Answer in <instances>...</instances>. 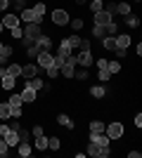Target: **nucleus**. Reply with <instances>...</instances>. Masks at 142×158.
Here are the masks:
<instances>
[{
	"label": "nucleus",
	"instance_id": "8",
	"mask_svg": "<svg viewBox=\"0 0 142 158\" xmlns=\"http://www.w3.org/2000/svg\"><path fill=\"white\" fill-rule=\"evenodd\" d=\"M21 102H28V104H31V102H36V97H38V92H36V90H31V87L28 85H24V90H21Z\"/></svg>",
	"mask_w": 142,
	"mask_h": 158
},
{
	"label": "nucleus",
	"instance_id": "14",
	"mask_svg": "<svg viewBox=\"0 0 142 158\" xmlns=\"http://www.w3.org/2000/svg\"><path fill=\"white\" fill-rule=\"evenodd\" d=\"M57 123L64 125V127H69V130H74V127H76V123L71 120V116H67V113H59V116H57Z\"/></svg>",
	"mask_w": 142,
	"mask_h": 158
},
{
	"label": "nucleus",
	"instance_id": "43",
	"mask_svg": "<svg viewBox=\"0 0 142 158\" xmlns=\"http://www.w3.org/2000/svg\"><path fill=\"white\" fill-rule=\"evenodd\" d=\"M71 28L74 31H83V19H71Z\"/></svg>",
	"mask_w": 142,
	"mask_h": 158
},
{
	"label": "nucleus",
	"instance_id": "51",
	"mask_svg": "<svg viewBox=\"0 0 142 158\" xmlns=\"http://www.w3.org/2000/svg\"><path fill=\"white\" fill-rule=\"evenodd\" d=\"M97 69H107V59H97Z\"/></svg>",
	"mask_w": 142,
	"mask_h": 158
},
{
	"label": "nucleus",
	"instance_id": "18",
	"mask_svg": "<svg viewBox=\"0 0 142 158\" xmlns=\"http://www.w3.org/2000/svg\"><path fill=\"white\" fill-rule=\"evenodd\" d=\"M57 54H59V57H64V59H67L69 54H71V45L67 43V38L59 43V47H57Z\"/></svg>",
	"mask_w": 142,
	"mask_h": 158
},
{
	"label": "nucleus",
	"instance_id": "9",
	"mask_svg": "<svg viewBox=\"0 0 142 158\" xmlns=\"http://www.w3.org/2000/svg\"><path fill=\"white\" fill-rule=\"evenodd\" d=\"M21 76L24 78H33V76H38V64H26V66H21Z\"/></svg>",
	"mask_w": 142,
	"mask_h": 158
},
{
	"label": "nucleus",
	"instance_id": "54",
	"mask_svg": "<svg viewBox=\"0 0 142 158\" xmlns=\"http://www.w3.org/2000/svg\"><path fill=\"white\" fill-rule=\"evenodd\" d=\"M2 61H5V59H2V54H0V64H2Z\"/></svg>",
	"mask_w": 142,
	"mask_h": 158
},
{
	"label": "nucleus",
	"instance_id": "30",
	"mask_svg": "<svg viewBox=\"0 0 142 158\" xmlns=\"http://www.w3.org/2000/svg\"><path fill=\"white\" fill-rule=\"evenodd\" d=\"M107 71L111 73V76H114V73H118V71H121V64H118V61H107Z\"/></svg>",
	"mask_w": 142,
	"mask_h": 158
},
{
	"label": "nucleus",
	"instance_id": "53",
	"mask_svg": "<svg viewBox=\"0 0 142 158\" xmlns=\"http://www.w3.org/2000/svg\"><path fill=\"white\" fill-rule=\"evenodd\" d=\"M76 2H78V5H85V2H88V0H76Z\"/></svg>",
	"mask_w": 142,
	"mask_h": 158
},
{
	"label": "nucleus",
	"instance_id": "19",
	"mask_svg": "<svg viewBox=\"0 0 142 158\" xmlns=\"http://www.w3.org/2000/svg\"><path fill=\"white\" fill-rule=\"evenodd\" d=\"M26 85L31 87V90H36V92H41V90H43V78L33 76V78H28V80H26Z\"/></svg>",
	"mask_w": 142,
	"mask_h": 158
},
{
	"label": "nucleus",
	"instance_id": "17",
	"mask_svg": "<svg viewBox=\"0 0 142 158\" xmlns=\"http://www.w3.org/2000/svg\"><path fill=\"white\" fill-rule=\"evenodd\" d=\"M102 47H104V50H109V52H114V50H116V35H104Z\"/></svg>",
	"mask_w": 142,
	"mask_h": 158
},
{
	"label": "nucleus",
	"instance_id": "5",
	"mask_svg": "<svg viewBox=\"0 0 142 158\" xmlns=\"http://www.w3.org/2000/svg\"><path fill=\"white\" fill-rule=\"evenodd\" d=\"M93 54H90V50H81V52L76 54V66H83V69H88L90 64H93Z\"/></svg>",
	"mask_w": 142,
	"mask_h": 158
},
{
	"label": "nucleus",
	"instance_id": "55",
	"mask_svg": "<svg viewBox=\"0 0 142 158\" xmlns=\"http://www.w3.org/2000/svg\"><path fill=\"white\" fill-rule=\"evenodd\" d=\"M2 28H5V26H2V21H0V31H2Z\"/></svg>",
	"mask_w": 142,
	"mask_h": 158
},
{
	"label": "nucleus",
	"instance_id": "1",
	"mask_svg": "<svg viewBox=\"0 0 142 158\" xmlns=\"http://www.w3.org/2000/svg\"><path fill=\"white\" fill-rule=\"evenodd\" d=\"M85 151H88V156H93V158H107L109 153H111V149H109V146H97L95 142H90Z\"/></svg>",
	"mask_w": 142,
	"mask_h": 158
},
{
	"label": "nucleus",
	"instance_id": "35",
	"mask_svg": "<svg viewBox=\"0 0 142 158\" xmlns=\"http://www.w3.org/2000/svg\"><path fill=\"white\" fill-rule=\"evenodd\" d=\"M7 104H10V106H19V104H24V102H21V94H10Z\"/></svg>",
	"mask_w": 142,
	"mask_h": 158
},
{
	"label": "nucleus",
	"instance_id": "21",
	"mask_svg": "<svg viewBox=\"0 0 142 158\" xmlns=\"http://www.w3.org/2000/svg\"><path fill=\"white\" fill-rule=\"evenodd\" d=\"M90 94H93L95 99H102L104 94H107V87H104V85H93V87H90Z\"/></svg>",
	"mask_w": 142,
	"mask_h": 158
},
{
	"label": "nucleus",
	"instance_id": "31",
	"mask_svg": "<svg viewBox=\"0 0 142 158\" xmlns=\"http://www.w3.org/2000/svg\"><path fill=\"white\" fill-rule=\"evenodd\" d=\"M14 132H17V137H19V142H28V139L33 137V135H31V132H26V130H21V127H19V130H14Z\"/></svg>",
	"mask_w": 142,
	"mask_h": 158
},
{
	"label": "nucleus",
	"instance_id": "38",
	"mask_svg": "<svg viewBox=\"0 0 142 158\" xmlns=\"http://www.w3.org/2000/svg\"><path fill=\"white\" fill-rule=\"evenodd\" d=\"M67 43L71 45V50H76V47H78V43H81V35H69Z\"/></svg>",
	"mask_w": 142,
	"mask_h": 158
},
{
	"label": "nucleus",
	"instance_id": "48",
	"mask_svg": "<svg viewBox=\"0 0 142 158\" xmlns=\"http://www.w3.org/2000/svg\"><path fill=\"white\" fill-rule=\"evenodd\" d=\"M31 135H33V137H38V135H43V127H41V125H36L33 130H31Z\"/></svg>",
	"mask_w": 142,
	"mask_h": 158
},
{
	"label": "nucleus",
	"instance_id": "44",
	"mask_svg": "<svg viewBox=\"0 0 142 158\" xmlns=\"http://www.w3.org/2000/svg\"><path fill=\"white\" fill-rule=\"evenodd\" d=\"M7 151H10V146H7V142L2 137H0V156H7Z\"/></svg>",
	"mask_w": 142,
	"mask_h": 158
},
{
	"label": "nucleus",
	"instance_id": "3",
	"mask_svg": "<svg viewBox=\"0 0 142 158\" xmlns=\"http://www.w3.org/2000/svg\"><path fill=\"white\" fill-rule=\"evenodd\" d=\"M36 64H38V69H47V66L54 64V57L50 54V50H41L36 57Z\"/></svg>",
	"mask_w": 142,
	"mask_h": 158
},
{
	"label": "nucleus",
	"instance_id": "2",
	"mask_svg": "<svg viewBox=\"0 0 142 158\" xmlns=\"http://www.w3.org/2000/svg\"><path fill=\"white\" fill-rule=\"evenodd\" d=\"M104 135H107L109 139H121L123 137V125L116 120V123H109V125H104Z\"/></svg>",
	"mask_w": 142,
	"mask_h": 158
},
{
	"label": "nucleus",
	"instance_id": "27",
	"mask_svg": "<svg viewBox=\"0 0 142 158\" xmlns=\"http://www.w3.org/2000/svg\"><path fill=\"white\" fill-rule=\"evenodd\" d=\"M100 10H104V0H90V12H100Z\"/></svg>",
	"mask_w": 142,
	"mask_h": 158
},
{
	"label": "nucleus",
	"instance_id": "4",
	"mask_svg": "<svg viewBox=\"0 0 142 158\" xmlns=\"http://www.w3.org/2000/svg\"><path fill=\"white\" fill-rule=\"evenodd\" d=\"M19 21H24V24H41V17H38V14L33 12V7H31V10H28V7H24V10H21V17H19Z\"/></svg>",
	"mask_w": 142,
	"mask_h": 158
},
{
	"label": "nucleus",
	"instance_id": "47",
	"mask_svg": "<svg viewBox=\"0 0 142 158\" xmlns=\"http://www.w3.org/2000/svg\"><path fill=\"white\" fill-rule=\"evenodd\" d=\"M104 10H107V12H111V14H116V2H109Z\"/></svg>",
	"mask_w": 142,
	"mask_h": 158
},
{
	"label": "nucleus",
	"instance_id": "29",
	"mask_svg": "<svg viewBox=\"0 0 142 158\" xmlns=\"http://www.w3.org/2000/svg\"><path fill=\"white\" fill-rule=\"evenodd\" d=\"M0 54H2V59H10V57H12V47L10 45H2V43H0Z\"/></svg>",
	"mask_w": 142,
	"mask_h": 158
},
{
	"label": "nucleus",
	"instance_id": "22",
	"mask_svg": "<svg viewBox=\"0 0 142 158\" xmlns=\"http://www.w3.org/2000/svg\"><path fill=\"white\" fill-rule=\"evenodd\" d=\"M0 118H2V120H10V118H12V109H10V104H7V102H2V104H0Z\"/></svg>",
	"mask_w": 142,
	"mask_h": 158
},
{
	"label": "nucleus",
	"instance_id": "39",
	"mask_svg": "<svg viewBox=\"0 0 142 158\" xmlns=\"http://www.w3.org/2000/svg\"><path fill=\"white\" fill-rule=\"evenodd\" d=\"M10 31H12V38H17V40L24 38V28L21 26H14V28H10Z\"/></svg>",
	"mask_w": 142,
	"mask_h": 158
},
{
	"label": "nucleus",
	"instance_id": "37",
	"mask_svg": "<svg viewBox=\"0 0 142 158\" xmlns=\"http://www.w3.org/2000/svg\"><path fill=\"white\" fill-rule=\"evenodd\" d=\"M38 52H41V47L36 45V43H33V45H28V47H26V54H28V57H33V59L38 57Z\"/></svg>",
	"mask_w": 142,
	"mask_h": 158
},
{
	"label": "nucleus",
	"instance_id": "23",
	"mask_svg": "<svg viewBox=\"0 0 142 158\" xmlns=\"http://www.w3.org/2000/svg\"><path fill=\"white\" fill-rule=\"evenodd\" d=\"M33 144H36V149H38V151H45V149H47V137H45V135H38Z\"/></svg>",
	"mask_w": 142,
	"mask_h": 158
},
{
	"label": "nucleus",
	"instance_id": "24",
	"mask_svg": "<svg viewBox=\"0 0 142 158\" xmlns=\"http://www.w3.org/2000/svg\"><path fill=\"white\" fill-rule=\"evenodd\" d=\"M126 24H128L130 28H137V26H140V19H137L135 14L130 12V14H126Z\"/></svg>",
	"mask_w": 142,
	"mask_h": 158
},
{
	"label": "nucleus",
	"instance_id": "41",
	"mask_svg": "<svg viewBox=\"0 0 142 158\" xmlns=\"http://www.w3.org/2000/svg\"><path fill=\"white\" fill-rule=\"evenodd\" d=\"M10 109H12V118H21V116H24V109H21V104H19V106H10Z\"/></svg>",
	"mask_w": 142,
	"mask_h": 158
},
{
	"label": "nucleus",
	"instance_id": "26",
	"mask_svg": "<svg viewBox=\"0 0 142 158\" xmlns=\"http://www.w3.org/2000/svg\"><path fill=\"white\" fill-rule=\"evenodd\" d=\"M104 35H107V26H97V24H95L93 26V38H104Z\"/></svg>",
	"mask_w": 142,
	"mask_h": 158
},
{
	"label": "nucleus",
	"instance_id": "50",
	"mask_svg": "<svg viewBox=\"0 0 142 158\" xmlns=\"http://www.w3.org/2000/svg\"><path fill=\"white\" fill-rule=\"evenodd\" d=\"M135 127H142V113H135Z\"/></svg>",
	"mask_w": 142,
	"mask_h": 158
},
{
	"label": "nucleus",
	"instance_id": "25",
	"mask_svg": "<svg viewBox=\"0 0 142 158\" xmlns=\"http://www.w3.org/2000/svg\"><path fill=\"white\" fill-rule=\"evenodd\" d=\"M7 73L14 76V78H19V76H21V64H10V66H7Z\"/></svg>",
	"mask_w": 142,
	"mask_h": 158
},
{
	"label": "nucleus",
	"instance_id": "56",
	"mask_svg": "<svg viewBox=\"0 0 142 158\" xmlns=\"http://www.w3.org/2000/svg\"><path fill=\"white\" fill-rule=\"evenodd\" d=\"M135 2H140V0H135Z\"/></svg>",
	"mask_w": 142,
	"mask_h": 158
},
{
	"label": "nucleus",
	"instance_id": "52",
	"mask_svg": "<svg viewBox=\"0 0 142 158\" xmlns=\"http://www.w3.org/2000/svg\"><path fill=\"white\" fill-rule=\"evenodd\" d=\"M128 156H130V158H140L142 153H140V151H128Z\"/></svg>",
	"mask_w": 142,
	"mask_h": 158
},
{
	"label": "nucleus",
	"instance_id": "34",
	"mask_svg": "<svg viewBox=\"0 0 142 158\" xmlns=\"http://www.w3.org/2000/svg\"><path fill=\"white\" fill-rule=\"evenodd\" d=\"M97 78H100V80H102V83H107V80H109V78H111V73H109V71H107V69H97Z\"/></svg>",
	"mask_w": 142,
	"mask_h": 158
},
{
	"label": "nucleus",
	"instance_id": "45",
	"mask_svg": "<svg viewBox=\"0 0 142 158\" xmlns=\"http://www.w3.org/2000/svg\"><path fill=\"white\" fill-rule=\"evenodd\" d=\"M76 50H90V40L81 38V43H78V47H76Z\"/></svg>",
	"mask_w": 142,
	"mask_h": 158
},
{
	"label": "nucleus",
	"instance_id": "11",
	"mask_svg": "<svg viewBox=\"0 0 142 158\" xmlns=\"http://www.w3.org/2000/svg\"><path fill=\"white\" fill-rule=\"evenodd\" d=\"M0 85H2V90H14L17 78H14V76H10V73H5V76L0 78Z\"/></svg>",
	"mask_w": 142,
	"mask_h": 158
},
{
	"label": "nucleus",
	"instance_id": "28",
	"mask_svg": "<svg viewBox=\"0 0 142 158\" xmlns=\"http://www.w3.org/2000/svg\"><path fill=\"white\" fill-rule=\"evenodd\" d=\"M116 12L126 17V14H130V5L128 2H116Z\"/></svg>",
	"mask_w": 142,
	"mask_h": 158
},
{
	"label": "nucleus",
	"instance_id": "10",
	"mask_svg": "<svg viewBox=\"0 0 142 158\" xmlns=\"http://www.w3.org/2000/svg\"><path fill=\"white\" fill-rule=\"evenodd\" d=\"M74 71H76V64H71V61H64V64L59 66V73L64 78H74Z\"/></svg>",
	"mask_w": 142,
	"mask_h": 158
},
{
	"label": "nucleus",
	"instance_id": "36",
	"mask_svg": "<svg viewBox=\"0 0 142 158\" xmlns=\"http://www.w3.org/2000/svg\"><path fill=\"white\" fill-rule=\"evenodd\" d=\"M33 12L43 19V17H45V2H36V5H33Z\"/></svg>",
	"mask_w": 142,
	"mask_h": 158
},
{
	"label": "nucleus",
	"instance_id": "15",
	"mask_svg": "<svg viewBox=\"0 0 142 158\" xmlns=\"http://www.w3.org/2000/svg\"><path fill=\"white\" fill-rule=\"evenodd\" d=\"M116 47H121V50H128V47H130V35H128V33L116 35Z\"/></svg>",
	"mask_w": 142,
	"mask_h": 158
},
{
	"label": "nucleus",
	"instance_id": "12",
	"mask_svg": "<svg viewBox=\"0 0 142 158\" xmlns=\"http://www.w3.org/2000/svg\"><path fill=\"white\" fill-rule=\"evenodd\" d=\"M0 21H2V26H7V28L19 26V17H17V14H10V12L5 14V19H0Z\"/></svg>",
	"mask_w": 142,
	"mask_h": 158
},
{
	"label": "nucleus",
	"instance_id": "20",
	"mask_svg": "<svg viewBox=\"0 0 142 158\" xmlns=\"http://www.w3.org/2000/svg\"><path fill=\"white\" fill-rule=\"evenodd\" d=\"M2 139H5V142H7V146H10V149L19 144V137H17V132H14V130H10V132H7V135H5V137H2Z\"/></svg>",
	"mask_w": 142,
	"mask_h": 158
},
{
	"label": "nucleus",
	"instance_id": "13",
	"mask_svg": "<svg viewBox=\"0 0 142 158\" xmlns=\"http://www.w3.org/2000/svg\"><path fill=\"white\" fill-rule=\"evenodd\" d=\"M17 151H19L21 158H28L31 153H33V149H31V144H28V142H19V144H17Z\"/></svg>",
	"mask_w": 142,
	"mask_h": 158
},
{
	"label": "nucleus",
	"instance_id": "32",
	"mask_svg": "<svg viewBox=\"0 0 142 158\" xmlns=\"http://www.w3.org/2000/svg\"><path fill=\"white\" fill-rule=\"evenodd\" d=\"M74 78H78V80H88V78H90V73H88V71H85V69L81 66L78 71H74Z\"/></svg>",
	"mask_w": 142,
	"mask_h": 158
},
{
	"label": "nucleus",
	"instance_id": "7",
	"mask_svg": "<svg viewBox=\"0 0 142 158\" xmlns=\"http://www.w3.org/2000/svg\"><path fill=\"white\" fill-rule=\"evenodd\" d=\"M52 21L57 24V26H67L69 24V12L67 10H54L52 12Z\"/></svg>",
	"mask_w": 142,
	"mask_h": 158
},
{
	"label": "nucleus",
	"instance_id": "49",
	"mask_svg": "<svg viewBox=\"0 0 142 158\" xmlns=\"http://www.w3.org/2000/svg\"><path fill=\"white\" fill-rule=\"evenodd\" d=\"M7 7H10V0H0V12H5Z\"/></svg>",
	"mask_w": 142,
	"mask_h": 158
},
{
	"label": "nucleus",
	"instance_id": "42",
	"mask_svg": "<svg viewBox=\"0 0 142 158\" xmlns=\"http://www.w3.org/2000/svg\"><path fill=\"white\" fill-rule=\"evenodd\" d=\"M45 71H47V76H50V78H57V76H59V69H57V66H47V69H45Z\"/></svg>",
	"mask_w": 142,
	"mask_h": 158
},
{
	"label": "nucleus",
	"instance_id": "46",
	"mask_svg": "<svg viewBox=\"0 0 142 158\" xmlns=\"http://www.w3.org/2000/svg\"><path fill=\"white\" fill-rule=\"evenodd\" d=\"M64 61H67V59H64V57H59V54H57V57H54V66H57V69H59V66L64 64Z\"/></svg>",
	"mask_w": 142,
	"mask_h": 158
},
{
	"label": "nucleus",
	"instance_id": "33",
	"mask_svg": "<svg viewBox=\"0 0 142 158\" xmlns=\"http://www.w3.org/2000/svg\"><path fill=\"white\" fill-rule=\"evenodd\" d=\"M90 132H104V123L102 120H93L90 123Z\"/></svg>",
	"mask_w": 142,
	"mask_h": 158
},
{
	"label": "nucleus",
	"instance_id": "6",
	"mask_svg": "<svg viewBox=\"0 0 142 158\" xmlns=\"http://www.w3.org/2000/svg\"><path fill=\"white\" fill-rule=\"evenodd\" d=\"M109 21H114V14H111V12H107V10L95 12V24H97V26H107Z\"/></svg>",
	"mask_w": 142,
	"mask_h": 158
},
{
	"label": "nucleus",
	"instance_id": "40",
	"mask_svg": "<svg viewBox=\"0 0 142 158\" xmlns=\"http://www.w3.org/2000/svg\"><path fill=\"white\" fill-rule=\"evenodd\" d=\"M59 139H57V137H52V139H47V149H52V151H57V149H59Z\"/></svg>",
	"mask_w": 142,
	"mask_h": 158
},
{
	"label": "nucleus",
	"instance_id": "16",
	"mask_svg": "<svg viewBox=\"0 0 142 158\" xmlns=\"http://www.w3.org/2000/svg\"><path fill=\"white\" fill-rule=\"evenodd\" d=\"M36 45L41 47V50H50V47H52V38H47V35H38V38H36Z\"/></svg>",
	"mask_w": 142,
	"mask_h": 158
}]
</instances>
